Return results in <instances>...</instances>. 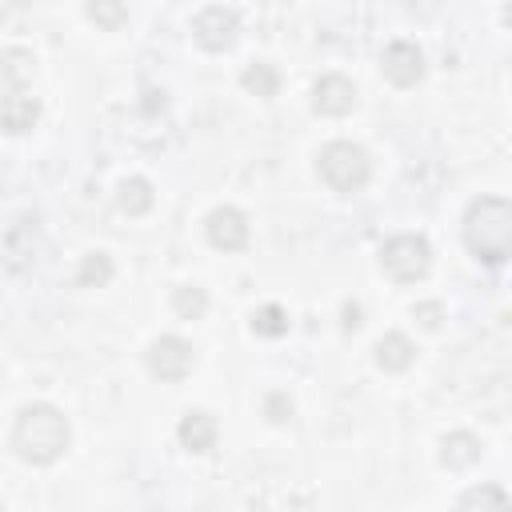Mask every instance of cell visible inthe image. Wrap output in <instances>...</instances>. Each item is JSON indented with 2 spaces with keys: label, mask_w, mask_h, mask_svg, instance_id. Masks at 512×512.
Here are the masks:
<instances>
[{
  "label": "cell",
  "mask_w": 512,
  "mask_h": 512,
  "mask_svg": "<svg viewBox=\"0 0 512 512\" xmlns=\"http://www.w3.org/2000/svg\"><path fill=\"white\" fill-rule=\"evenodd\" d=\"M344 328H360V304H344Z\"/></svg>",
  "instance_id": "cell-24"
},
{
  "label": "cell",
  "mask_w": 512,
  "mask_h": 512,
  "mask_svg": "<svg viewBox=\"0 0 512 512\" xmlns=\"http://www.w3.org/2000/svg\"><path fill=\"white\" fill-rule=\"evenodd\" d=\"M112 280V256L108 252H88L76 268V284L80 288H104Z\"/></svg>",
  "instance_id": "cell-17"
},
{
  "label": "cell",
  "mask_w": 512,
  "mask_h": 512,
  "mask_svg": "<svg viewBox=\"0 0 512 512\" xmlns=\"http://www.w3.org/2000/svg\"><path fill=\"white\" fill-rule=\"evenodd\" d=\"M172 308L184 316V320H200L208 312V292L200 284H184L172 292Z\"/></svg>",
  "instance_id": "cell-19"
},
{
  "label": "cell",
  "mask_w": 512,
  "mask_h": 512,
  "mask_svg": "<svg viewBox=\"0 0 512 512\" xmlns=\"http://www.w3.org/2000/svg\"><path fill=\"white\" fill-rule=\"evenodd\" d=\"M264 412H268L272 424H284V420H292V400H288L284 392H272V396L264 400Z\"/></svg>",
  "instance_id": "cell-22"
},
{
  "label": "cell",
  "mask_w": 512,
  "mask_h": 512,
  "mask_svg": "<svg viewBox=\"0 0 512 512\" xmlns=\"http://www.w3.org/2000/svg\"><path fill=\"white\" fill-rule=\"evenodd\" d=\"M312 108L320 116H344V112H352L356 108V84L348 76H340V72L320 76L312 84Z\"/></svg>",
  "instance_id": "cell-9"
},
{
  "label": "cell",
  "mask_w": 512,
  "mask_h": 512,
  "mask_svg": "<svg viewBox=\"0 0 512 512\" xmlns=\"http://www.w3.org/2000/svg\"><path fill=\"white\" fill-rule=\"evenodd\" d=\"M440 460L448 468H472L480 460V440L472 432H448L440 440Z\"/></svg>",
  "instance_id": "cell-13"
},
{
  "label": "cell",
  "mask_w": 512,
  "mask_h": 512,
  "mask_svg": "<svg viewBox=\"0 0 512 512\" xmlns=\"http://www.w3.org/2000/svg\"><path fill=\"white\" fill-rule=\"evenodd\" d=\"M204 236H208L212 248L236 252V248L248 244V216H244L240 208H232V204H220V208L208 212V220H204Z\"/></svg>",
  "instance_id": "cell-7"
},
{
  "label": "cell",
  "mask_w": 512,
  "mask_h": 512,
  "mask_svg": "<svg viewBox=\"0 0 512 512\" xmlns=\"http://www.w3.org/2000/svg\"><path fill=\"white\" fill-rule=\"evenodd\" d=\"M380 268L400 280V284H412V280H424L428 268H432V248L420 232H400L392 240H384L380 248Z\"/></svg>",
  "instance_id": "cell-4"
},
{
  "label": "cell",
  "mask_w": 512,
  "mask_h": 512,
  "mask_svg": "<svg viewBox=\"0 0 512 512\" xmlns=\"http://www.w3.org/2000/svg\"><path fill=\"white\" fill-rule=\"evenodd\" d=\"M316 168H320V180L332 188V192H360L364 184H368V176H372V160H368V152L360 148V144H352V140H332V144H324L320 148V156H316Z\"/></svg>",
  "instance_id": "cell-3"
},
{
  "label": "cell",
  "mask_w": 512,
  "mask_h": 512,
  "mask_svg": "<svg viewBox=\"0 0 512 512\" xmlns=\"http://www.w3.org/2000/svg\"><path fill=\"white\" fill-rule=\"evenodd\" d=\"M68 436H72L68 416L56 404H28V408H20V416L12 424V448L28 464L60 460L68 448Z\"/></svg>",
  "instance_id": "cell-2"
},
{
  "label": "cell",
  "mask_w": 512,
  "mask_h": 512,
  "mask_svg": "<svg viewBox=\"0 0 512 512\" xmlns=\"http://www.w3.org/2000/svg\"><path fill=\"white\" fill-rule=\"evenodd\" d=\"M0 512H4V504H0Z\"/></svg>",
  "instance_id": "cell-25"
},
{
  "label": "cell",
  "mask_w": 512,
  "mask_h": 512,
  "mask_svg": "<svg viewBox=\"0 0 512 512\" xmlns=\"http://www.w3.org/2000/svg\"><path fill=\"white\" fill-rule=\"evenodd\" d=\"M464 244L480 264H504L512 256V204L504 196H480L464 212Z\"/></svg>",
  "instance_id": "cell-1"
},
{
  "label": "cell",
  "mask_w": 512,
  "mask_h": 512,
  "mask_svg": "<svg viewBox=\"0 0 512 512\" xmlns=\"http://www.w3.org/2000/svg\"><path fill=\"white\" fill-rule=\"evenodd\" d=\"M0 76L20 92V88L32 84V76H36V56H32L28 48H8V52L0 56Z\"/></svg>",
  "instance_id": "cell-16"
},
{
  "label": "cell",
  "mask_w": 512,
  "mask_h": 512,
  "mask_svg": "<svg viewBox=\"0 0 512 512\" xmlns=\"http://www.w3.org/2000/svg\"><path fill=\"white\" fill-rule=\"evenodd\" d=\"M216 416L212 412H204V408H196V412H184L180 416V428H176V436H180V444L188 448V452H212L216 448Z\"/></svg>",
  "instance_id": "cell-10"
},
{
  "label": "cell",
  "mask_w": 512,
  "mask_h": 512,
  "mask_svg": "<svg viewBox=\"0 0 512 512\" xmlns=\"http://www.w3.org/2000/svg\"><path fill=\"white\" fill-rule=\"evenodd\" d=\"M412 316H416L428 332H436V328H440V320H444V308H440L436 300H424V304H416V308H412Z\"/></svg>",
  "instance_id": "cell-23"
},
{
  "label": "cell",
  "mask_w": 512,
  "mask_h": 512,
  "mask_svg": "<svg viewBox=\"0 0 512 512\" xmlns=\"http://www.w3.org/2000/svg\"><path fill=\"white\" fill-rule=\"evenodd\" d=\"M84 12H88V20H96L104 28H120L128 20V8L124 4H88Z\"/></svg>",
  "instance_id": "cell-21"
},
{
  "label": "cell",
  "mask_w": 512,
  "mask_h": 512,
  "mask_svg": "<svg viewBox=\"0 0 512 512\" xmlns=\"http://www.w3.org/2000/svg\"><path fill=\"white\" fill-rule=\"evenodd\" d=\"M252 332L256 336H284L288 332V312L280 304H264L252 312Z\"/></svg>",
  "instance_id": "cell-20"
},
{
  "label": "cell",
  "mask_w": 512,
  "mask_h": 512,
  "mask_svg": "<svg viewBox=\"0 0 512 512\" xmlns=\"http://www.w3.org/2000/svg\"><path fill=\"white\" fill-rule=\"evenodd\" d=\"M36 120H40L36 96H24V92L0 96V128H4V132H28Z\"/></svg>",
  "instance_id": "cell-11"
},
{
  "label": "cell",
  "mask_w": 512,
  "mask_h": 512,
  "mask_svg": "<svg viewBox=\"0 0 512 512\" xmlns=\"http://www.w3.org/2000/svg\"><path fill=\"white\" fill-rule=\"evenodd\" d=\"M456 512H512V508H508L504 488H496V484H476V488H468V492L456 500Z\"/></svg>",
  "instance_id": "cell-14"
},
{
  "label": "cell",
  "mask_w": 512,
  "mask_h": 512,
  "mask_svg": "<svg viewBox=\"0 0 512 512\" xmlns=\"http://www.w3.org/2000/svg\"><path fill=\"white\" fill-rule=\"evenodd\" d=\"M116 208L128 212V216H144V212L152 208V184H148L144 176L120 180V188H116Z\"/></svg>",
  "instance_id": "cell-15"
},
{
  "label": "cell",
  "mask_w": 512,
  "mask_h": 512,
  "mask_svg": "<svg viewBox=\"0 0 512 512\" xmlns=\"http://www.w3.org/2000/svg\"><path fill=\"white\" fill-rule=\"evenodd\" d=\"M148 360V372L160 376V380H184L196 364V348L184 340V336H156L144 352Z\"/></svg>",
  "instance_id": "cell-5"
},
{
  "label": "cell",
  "mask_w": 512,
  "mask_h": 512,
  "mask_svg": "<svg viewBox=\"0 0 512 512\" xmlns=\"http://www.w3.org/2000/svg\"><path fill=\"white\" fill-rule=\"evenodd\" d=\"M372 356H376V364H380L384 372H404V368L416 360V344H412L404 332H384V336L376 340Z\"/></svg>",
  "instance_id": "cell-12"
},
{
  "label": "cell",
  "mask_w": 512,
  "mask_h": 512,
  "mask_svg": "<svg viewBox=\"0 0 512 512\" xmlns=\"http://www.w3.org/2000/svg\"><path fill=\"white\" fill-rule=\"evenodd\" d=\"M240 84H244L248 92H256V96H276V88H280V72H276L272 64L256 60V64H248V68H244Z\"/></svg>",
  "instance_id": "cell-18"
},
{
  "label": "cell",
  "mask_w": 512,
  "mask_h": 512,
  "mask_svg": "<svg viewBox=\"0 0 512 512\" xmlns=\"http://www.w3.org/2000/svg\"><path fill=\"white\" fill-rule=\"evenodd\" d=\"M236 32H240V16H236L232 8H224V4H208V8H200L196 20H192V36H196V44L208 48V52L232 48V44H236Z\"/></svg>",
  "instance_id": "cell-6"
},
{
  "label": "cell",
  "mask_w": 512,
  "mask_h": 512,
  "mask_svg": "<svg viewBox=\"0 0 512 512\" xmlns=\"http://www.w3.org/2000/svg\"><path fill=\"white\" fill-rule=\"evenodd\" d=\"M380 68H384V76H388L392 84L412 88V84L424 76V52H420L412 40H392V44L384 48V56H380Z\"/></svg>",
  "instance_id": "cell-8"
}]
</instances>
